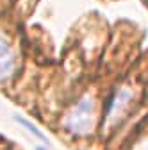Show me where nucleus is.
Returning <instances> with one entry per match:
<instances>
[{"label": "nucleus", "mask_w": 148, "mask_h": 150, "mask_svg": "<svg viewBox=\"0 0 148 150\" xmlns=\"http://www.w3.org/2000/svg\"><path fill=\"white\" fill-rule=\"evenodd\" d=\"M36 150H47V148H43V146H36Z\"/></svg>", "instance_id": "nucleus-5"}, {"label": "nucleus", "mask_w": 148, "mask_h": 150, "mask_svg": "<svg viewBox=\"0 0 148 150\" xmlns=\"http://www.w3.org/2000/svg\"><path fill=\"white\" fill-rule=\"evenodd\" d=\"M16 68V57H14V50L9 43V40L0 34V81L9 79L13 71Z\"/></svg>", "instance_id": "nucleus-2"}, {"label": "nucleus", "mask_w": 148, "mask_h": 150, "mask_svg": "<svg viewBox=\"0 0 148 150\" xmlns=\"http://www.w3.org/2000/svg\"><path fill=\"white\" fill-rule=\"evenodd\" d=\"M14 120H16L18 123H20L22 127H25V129L29 130V132H30V134H34V136H36V138H38V139H41L43 143H48V138H47V136H45V134H43V132H41V130H39L38 127H36V125H34L32 122H29V120H25V118H22V116H16Z\"/></svg>", "instance_id": "nucleus-4"}, {"label": "nucleus", "mask_w": 148, "mask_h": 150, "mask_svg": "<svg viewBox=\"0 0 148 150\" xmlns=\"http://www.w3.org/2000/svg\"><path fill=\"white\" fill-rule=\"evenodd\" d=\"M95 123V102L91 95L82 97L64 118V127L73 134H87Z\"/></svg>", "instance_id": "nucleus-1"}, {"label": "nucleus", "mask_w": 148, "mask_h": 150, "mask_svg": "<svg viewBox=\"0 0 148 150\" xmlns=\"http://www.w3.org/2000/svg\"><path fill=\"white\" fill-rule=\"evenodd\" d=\"M132 100V93L128 91V89H121L116 93V97L113 98V102H111V107H109V118L113 120V118H118L121 112L125 111V107L130 104Z\"/></svg>", "instance_id": "nucleus-3"}]
</instances>
